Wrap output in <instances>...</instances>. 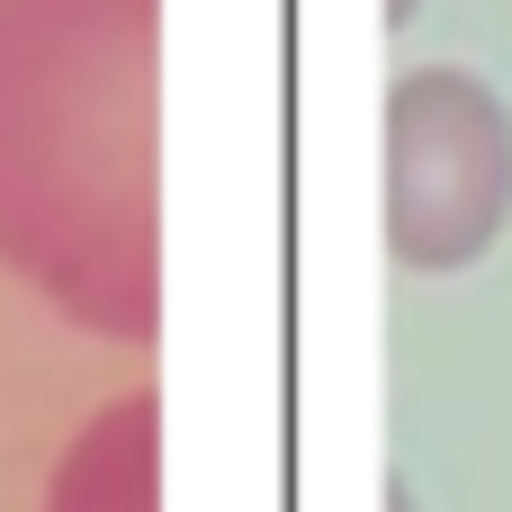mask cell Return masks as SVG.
Masks as SVG:
<instances>
[{"mask_svg": "<svg viewBox=\"0 0 512 512\" xmlns=\"http://www.w3.org/2000/svg\"><path fill=\"white\" fill-rule=\"evenodd\" d=\"M414 9H423V0H387V18H414Z\"/></svg>", "mask_w": 512, "mask_h": 512, "instance_id": "cell-5", "label": "cell"}, {"mask_svg": "<svg viewBox=\"0 0 512 512\" xmlns=\"http://www.w3.org/2000/svg\"><path fill=\"white\" fill-rule=\"evenodd\" d=\"M512 225V108L468 63H414L387 90V252L450 279Z\"/></svg>", "mask_w": 512, "mask_h": 512, "instance_id": "cell-2", "label": "cell"}, {"mask_svg": "<svg viewBox=\"0 0 512 512\" xmlns=\"http://www.w3.org/2000/svg\"><path fill=\"white\" fill-rule=\"evenodd\" d=\"M162 0H0V270L99 342L162 333Z\"/></svg>", "mask_w": 512, "mask_h": 512, "instance_id": "cell-1", "label": "cell"}, {"mask_svg": "<svg viewBox=\"0 0 512 512\" xmlns=\"http://www.w3.org/2000/svg\"><path fill=\"white\" fill-rule=\"evenodd\" d=\"M45 512H162V405H153V387L108 396L63 441Z\"/></svg>", "mask_w": 512, "mask_h": 512, "instance_id": "cell-3", "label": "cell"}, {"mask_svg": "<svg viewBox=\"0 0 512 512\" xmlns=\"http://www.w3.org/2000/svg\"><path fill=\"white\" fill-rule=\"evenodd\" d=\"M387 512H423V504H414V486H405V477H387Z\"/></svg>", "mask_w": 512, "mask_h": 512, "instance_id": "cell-4", "label": "cell"}]
</instances>
